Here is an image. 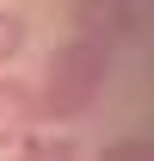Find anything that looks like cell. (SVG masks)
Instances as JSON below:
<instances>
[{
	"label": "cell",
	"instance_id": "cell-1",
	"mask_svg": "<svg viewBox=\"0 0 154 161\" xmlns=\"http://www.w3.org/2000/svg\"><path fill=\"white\" fill-rule=\"evenodd\" d=\"M105 80H111V50H99L86 37H68L49 50L43 62V80H37V112L43 118H80V112H93V99L105 93Z\"/></svg>",
	"mask_w": 154,
	"mask_h": 161
},
{
	"label": "cell",
	"instance_id": "cell-2",
	"mask_svg": "<svg viewBox=\"0 0 154 161\" xmlns=\"http://www.w3.org/2000/svg\"><path fill=\"white\" fill-rule=\"evenodd\" d=\"M68 25H74V37L99 43V50H123L142 31V13H136V0H74Z\"/></svg>",
	"mask_w": 154,
	"mask_h": 161
},
{
	"label": "cell",
	"instance_id": "cell-7",
	"mask_svg": "<svg viewBox=\"0 0 154 161\" xmlns=\"http://www.w3.org/2000/svg\"><path fill=\"white\" fill-rule=\"evenodd\" d=\"M0 161H6V155H0Z\"/></svg>",
	"mask_w": 154,
	"mask_h": 161
},
{
	"label": "cell",
	"instance_id": "cell-3",
	"mask_svg": "<svg viewBox=\"0 0 154 161\" xmlns=\"http://www.w3.org/2000/svg\"><path fill=\"white\" fill-rule=\"evenodd\" d=\"M37 124H43L37 87L19 75H0V149H19L25 136H37Z\"/></svg>",
	"mask_w": 154,
	"mask_h": 161
},
{
	"label": "cell",
	"instance_id": "cell-5",
	"mask_svg": "<svg viewBox=\"0 0 154 161\" xmlns=\"http://www.w3.org/2000/svg\"><path fill=\"white\" fill-rule=\"evenodd\" d=\"M13 161H80V149L68 136H25L13 149Z\"/></svg>",
	"mask_w": 154,
	"mask_h": 161
},
{
	"label": "cell",
	"instance_id": "cell-6",
	"mask_svg": "<svg viewBox=\"0 0 154 161\" xmlns=\"http://www.w3.org/2000/svg\"><path fill=\"white\" fill-rule=\"evenodd\" d=\"M99 161H154V142H136V136H123V142H111Z\"/></svg>",
	"mask_w": 154,
	"mask_h": 161
},
{
	"label": "cell",
	"instance_id": "cell-4",
	"mask_svg": "<svg viewBox=\"0 0 154 161\" xmlns=\"http://www.w3.org/2000/svg\"><path fill=\"white\" fill-rule=\"evenodd\" d=\"M25 43H31V19L19 6H0V62H19Z\"/></svg>",
	"mask_w": 154,
	"mask_h": 161
}]
</instances>
